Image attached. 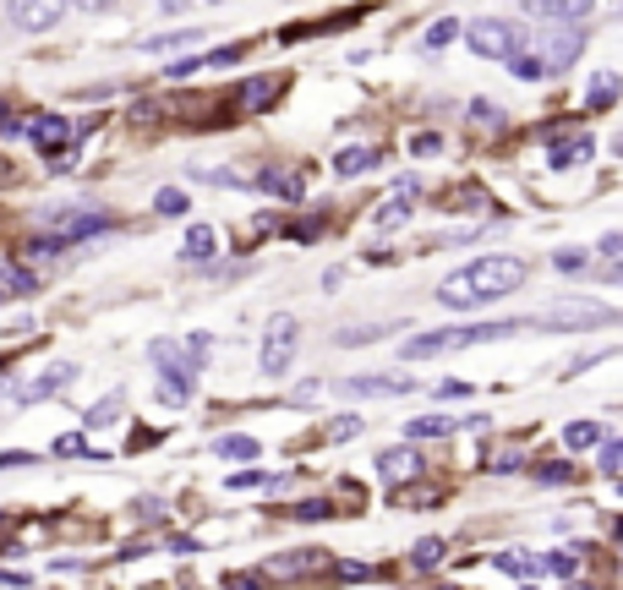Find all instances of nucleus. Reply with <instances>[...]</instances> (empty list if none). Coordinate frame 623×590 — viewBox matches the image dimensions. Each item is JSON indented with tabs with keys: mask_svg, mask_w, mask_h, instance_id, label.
Masks as SVG:
<instances>
[{
	"mask_svg": "<svg viewBox=\"0 0 623 590\" xmlns=\"http://www.w3.org/2000/svg\"><path fill=\"white\" fill-rule=\"evenodd\" d=\"M531 280V263L525 258H509V252H492V258H470L460 274H449L438 285V301L455 306V312H481L503 295H514Z\"/></svg>",
	"mask_w": 623,
	"mask_h": 590,
	"instance_id": "obj_1",
	"label": "nucleus"
},
{
	"mask_svg": "<svg viewBox=\"0 0 623 590\" xmlns=\"http://www.w3.org/2000/svg\"><path fill=\"white\" fill-rule=\"evenodd\" d=\"M525 328H542V317H509V323H466V328H433V334H416L411 345H400V361H433L444 350H470V345H487V339H509V334H525Z\"/></svg>",
	"mask_w": 623,
	"mask_h": 590,
	"instance_id": "obj_2",
	"label": "nucleus"
},
{
	"mask_svg": "<svg viewBox=\"0 0 623 590\" xmlns=\"http://www.w3.org/2000/svg\"><path fill=\"white\" fill-rule=\"evenodd\" d=\"M466 44H470V55H481V61H514L520 55V39H514V28L509 22H470V33H466Z\"/></svg>",
	"mask_w": 623,
	"mask_h": 590,
	"instance_id": "obj_3",
	"label": "nucleus"
},
{
	"mask_svg": "<svg viewBox=\"0 0 623 590\" xmlns=\"http://www.w3.org/2000/svg\"><path fill=\"white\" fill-rule=\"evenodd\" d=\"M263 372L269 378H285L291 372V361H296V317H274L269 323V339H263Z\"/></svg>",
	"mask_w": 623,
	"mask_h": 590,
	"instance_id": "obj_4",
	"label": "nucleus"
},
{
	"mask_svg": "<svg viewBox=\"0 0 623 590\" xmlns=\"http://www.w3.org/2000/svg\"><path fill=\"white\" fill-rule=\"evenodd\" d=\"M580 28H553L547 39H536V61L547 66V72H569L575 61H580Z\"/></svg>",
	"mask_w": 623,
	"mask_h": 590,
	"instance_id": "obj_5",
	"label": "nucleus"
},
{
	"mask_svg": "<svg viewBox=\"0 0 623 590\" xmlns=\"http://www.w3.org/2000/svg\"><path fill=\"white\" fill-rule=\"evenodd\" d=\"M22 132H28V143L39 148V153H50V159H61V153H66V143L77 138L66 116H33Z\"/></svg>",
	"mask_w": 623,
	"mask_h": 590,
	"instance_id": "obj_6",
	"label": "nucleus"
},
{
	"mask_svg": "<svg viewBox=\"0 0 623 590\" xmlns=\"http://www.w3.org/2000/svg\"><path fill=\"white\" fill-rule=\"evenodd\" d=\"M591 0H542V6H525V17L536 22H558V28H586L591 22Z\"/></svg>",
	"mask_w": 623,
	"mask_h": 590,
	"instance_id": "obj_7",
	"label": "nucleus"
},
{
	"mask_svg": "<svg viewBox=\"0 0 623 590\" xmlns=\"http://www.w3.org/2000/svg\"><path fill=\"white\" fill-rule=\"evenodd\" d=\"M416 383L411 378H400V372H367V378H350L345 383V394H356V400H389V394H411Z\"/></svg>",
	"mask_w": 623,
	"mask_h": 590,
	"instance_id": "obj_8",
	"label": "nucleus"
},
{
	"mask_svg": "<svg viewBox=\"0 0 623 590\" xmlns=\"http://www.w3.org/2000/svg\"><path fill=\"white\" fill-rule=\"evenodd\" d=\"M50 230H55L61 247H72V241H83V236L110 230V219H105V214H61V219H50Z\"/></svg>",
	"mask_w": 623,
	"mask_h": 590,
	"instance_id": "obj_9",
	"label": "nucleus"
},
{
	"mask_svg": "<svg viewBox=\"0 0 623 590\" xmlns=\"http://www.w3.org/2000/svg\"><path fill=\"white\" fill-rule=\"evenodd\" d=\"M72 378H77V367H72V361H61V367L39 372V378H33V383L22 389V400H17V405H39V400H50V394H55L61 383H72Z\"/></svg>",
	"mask_w": 623,
	"mask_h": 590,
	"instance_id": "obj_10",
	"label": "nucleus"
},
{
	"mask_svg": "<svg viewBox=\"0 0 623 590\" xmlns=\"http://www.w3.org/2000/svg\"><path fill=\"white\" fill-rule=\"evenodd\" d=\"M378 470H383L389 481H416V476H422V454H416V448H383V454H378Z\"/></svg>",
	"mask_w": 623,
	"mask_h": 590,
	"instance_id": "obj_11",
	"label": "nucleus"
},
{
	"mask_svg": "<svg viewBox=\"0 0 623 590\" xmlns=\"http://www.w3.org/2000/svg\"><path fill=\"white\" fill-rule=\"evenodd\" d=\"M61 17H66V6H11V22L28 28V33H44V28H55Z\"/></svg>",
	"mask_w": 623,
	"mask_h": 590,
	"instance_id": "obj_12",
	"label": "nucleus"
},
{
	"mask_svg": "<svg viewBox=\"0 0 623 590\" xmlns=\"http://www.w3.org/2000/svg\"><path fill=\"white\" fill-rule=\"evenodd\" d=\"M219 252V236L208 230V225H186V241H181V258L186 263H208Z\"/></svg>",
	"mask_w": 623,
	"mask_h": 590,
	"instance_id": "obj_13",
	"label": "nucleus"
},
{
	"mask_svg": "<svg viewBox=\"0 0 623 590\" xmlns=\"http://www.w3.org/2000/svg\"><path fill=\"white\" fill-rule=\"evenodd\" d=\"M602 438H608L602 422H569V427H564V448H569V454H591Z\"/></svg>",
	"mask_w": 623,
	"mask_h": 590,
	"instance_id": "obj_14",
	"label": "nucleus"
},
{
	"mask_svg": "<svg viewBox=\"0 0 623 590\" xmlns=\"http://www.w3.org/2000/svg\"><path fill=\"white\" fill-rule=\"evenodd\" d=\"M372 164H378V148H345V153L334 159V175L350 181V175H367Z\"/></svg>",
	"mask_w": 623,
	"mask_h": 590,
	"instance_id": "obj_15",
	"label": "nucleus"
},
{
	"mask_svg": "<svg viewBox=\"0 0 623 590\" xmlns=\"http://www.w3.org/2000/svg\"><path fill=\"white\" fill-rule=\"evenodd\" d=\"M258 186H263V192H274V197H285V203H296V197H302V175H291V170H263V175H258Z\"/></svg>",
	"mask_w": 623,
	"mask_h": 590,
	"instance_id": "obj_16",
	"label": "nucleus"
},
{
	"mask_svg": "<svg viewBox=\"0 0 623 590\" xmlns=\"http://www.w3.org/2000/svg\"><path fill=\"white\" fill-rule=\"evenodd\" d=\"M33 291V274H28V269H17V263H6V258H0V306H6V301H11V295H28Z\"/></svg>",
	"mask_w": 623,
	"mask_h": 590,
	"instance_id": "obj_17",
	"label": "nucleus"
},
{
	"mask_svg": "<svg viewBox=\"0 0 623 590\" xmlns=\"http://www.w3.org/2000/svg\"><path fill=\"white\" fill-rule=\"evenodd\" d=\"M274 99H280V83H274V77H252V83H247V94H241V105H247V110H269Z\"/></svg>",
	"mask_w": 623,
	"mask_h": 590,
	"instance_id": "obj_18",
	"label": "nucleus"
},
{
	"mask_svg": "<svg viewBox=\"0 0 623 590\" xmlns=\"http://www.w3.org/2000/svg\"><path fill=\"white\" fill-rule=\"evenodd\" d=\"M503 575H514V580H531V575H542V558H531V553H498L492 558Z\"/></svg>",
	"mask_w": 623,
	"mask_h": 590,
	"instance_id": "obj_19",
	"label": "nucleus"
},
{
	"mask_svg": "<svg viewBox=\"0 0 623 590\" xmlns=\"http://www.w3.org/2000/svg\"><path fill=\"white\" fill-rule=\"evenodd\" d=\"M449 433H455L449 416H416V422H405V438H449Z\"/></svg>",
	"mask_w": 623,
	"mask_h": 590,
	"instance_id": "obj_20",
	"label": "nucleus"
},
{
	"mask_svg": "<svg viewBox=\"0 0 623 590\" xmlns=\"http://www.w3.org/2000/svg\"><path fill=\"white\" fill-rule=\"evenodd\" d=\"M405 214H411V186H405L400 197H389V203L378 208V219H372V225H378V230H394V225H400Z\"/></svg>",
	"mask_w": 623,
	"mask_h": 590,
	"instance_id": "obj_21",
	"label": "nucleus"
},
{
	"mask_svg": "<svg viewBox=\"0 0 623 590\" xmlns=\"http://www.w3.org/2000/svg\"><path fill=\"white\" fill-rule=\"evenodd\" d=\"M591 159V138H575V143L553 148V170H569V164H586Z\"/></svg>",
	"mask_w": 623,
	"mask_h": 590,
	"instance_id": "obj_22",
	"label": "nucleus"
},
{
	"mask_svg": "<svg viewBox=\"0 0 623 590\" xmlns=\"http://www.w3.org/2000/svg\"><path fill=\"white\" fill-rule=\"evenodd\" d=\"M154 214H164V219H181V214H186V192H181V186H159V192H154Z\"/></svg>",
	"mask_w": 623,
	"mask_h": 590,
	"instance_id": "obj_23",
	"label": "nucleus"
},
{
	"mask_svg": "<svg viewBox=\"0 0 623 590\" xmlns=\"http://www.w3.org/2000/svg\"><path fill=\"white\" fill-rule=\"evenodd\" d=\"M608 105H619V77H613V72H602V77L591 83V110H608Z\"/></svg>",
	"mask_w": 623,
	"mask_h": 590,
	"instance_id": "obj_24",
	"label": "nucleus"
},
{
	"mask_svg": "<svg viewBox=\"0 0 623 590\" xmlns=\"http://www.w3.org/2000/svg\"><path fill=\"white\" fill-rule=\"evenodd\" d=\"M553 269H558V274H586V269H591V252H586V247H564V252L553 258Z\"/></svg>",
	"mask_w": 623,
	"mask_h": 590,
	"instance_id": "obj_25",
	"label": "nucleus"
},
{
	"mask_svg": "<svg viewBox=\"0 0 623 590\" xmlns=\"http://www.w3.org/2000/svg\"><path fill=\"white\" fill-rule=\"evenodd\" d=\"M383 334H400V323H367V328H345L339 345H367V339H383Z\"/></svg>",
	"mask_w": 623,
	"mask_h": 590,
	"instance_id": "obj_26",
	"label": "nucleus"
},
{
	"mask_svg": "<svg viewBox=\"0 0 623 590\" xmlns=\"http://www.w3.org/2000/svg\"><path fill=\"white\" fill-rule=\"evenodd\" d=\"M225 487H230V492H247V487H263V492H274V487H280V476H263V470H241V476H225Z\"/></svg>",
	"mask_w": 623,
	"mask_h": 590,
	"instance_id": "obj_27",
	"label": "nucleus"
},
{
	"mask_svg": "<svg viewBox=\"0 0 623 590\" xmlns=\"http://www.w3.org/2000/svg\"><path fill=\"white\" fill-rule=\"evenodd\" d=\"M444 553H449V547H444L438 536H422V542H416V553H411V564H416V569H438V558H444Z\"/></svg>",
	"mask_w": 623,
	"mask_h": 590,
	"instance_id": "obj_28",
	"label": "nucleus"
},
{
	"mask_svg": "<svg viewBox=\"0 0 623 590\" xmlns=\"http://www.w3.org/2000/svg\"><path fill=\"white\" fill-rule=\"evenodd\" d=\"M214 454H225V459H258V438H219Z\"/></svg>",
	"mask_w": 623,
	"mask_h": 590,
	"instance_id": "obj_29",
	"label": "nucleus"
},
{
	"mask_svg": "<svg viewBox=\"0 0 623 590\" xmlns=\"http://www.w3.org/2000/svg\"><path fill=\"white\" fill-rule=\"evenodd\" d=\"M197 33H159V39H143L138 50H149V55H164V50H186Z\"/></svg>",
	"mask_w": 623,
	"mask_h": 590,
	"instance_id": "obj_30",
	"label": "nucleus"
},
{
	"mask_svg": "<svg viewBox=\"0 0 623 590\" xmlns=\"http://www.w3.org/2000/svg\"><path fill=\"white\" fill-rule=\"evenodd\" d=\"M509 66H514V77H520V83H542V77H547V66H542L536 55H525V50H520Z\"/></svg>",
	"mask_w": 623,
	"mask_h": 590,
	"instance_id": "obj_31",
	"label": "nucleus"
},
{
	"mask_svg": "<svg viewBox=\"0 0 623 590\" xmlns=\"http://www.w3.org/2000/svg\"><path fill=\"white\" fill-rule=\"evenodd\" d=\"M110 422H121V394H116V400H105V405H94V411H88V427H94V433H99V427H110Z\"/></svg>",
	"mask_w": 623,
	"mask_h": 590,
	"instance_id": "obj_32",
	"label": "nucleus"
},
{
	"mask_svg": "<svg viewBox=\"0 0 623 590\" xmlns=\"http://www.w3.org/2000/svg\"><path fill=\"white\" fill-rule=\"evenodd\" d=\"M433 394H438V400H444V405H449V400H455V405H460V400H470V394H476V389H470L466 378H444V383H438V389H433Z\"/></svg>",
	"mask_w": 623,
	"mask_h": 590,
	"instance_id": "obj_33",
	"label": "nucleus"
},
{
	"mask_svg": "<svg viewBox=\"0 0 623 590\" xmlns=\"http://www.w3.org/2000/svg\"><path fill=\"white\" fill-rule=\"evenodd\" d=\"M460 39V22L449 17V22H433V33H427V50H444V44H455Z\"/></svg>",
	"mask_w": 623,
	"mask_h": 590,
	"instance_id": "obj_34",
	"label": "nucleus"
},
{
	"mask_svg": "<svg viewBox=\"0 0 623 590\" xmlns=\"http://www.w3.org/2000/svg\"><path fill=\"white\" fill-rule=\"evenodd\" d=\"M356 433H361V422H356V416H334V422H328V442H350Z\"/></svg>",
	"mask_w": 623,
	"mask_h": 590,
	"instance_id": "obj_35",
	"label": "nucleus"
},
{
	"mask_svg": "<svg viewBox=\"0 0 623 590\" xmlns=\"http://www.w3.org/2000/svg\"><path fill=\"white\" fill-rule=\"evenodd\" d=\"M597 448H602V476H619V459H623L619 438H613V433H608V438L597 442Z\"/></svg>",
	"mask_w": 623,
	"mask_h": 590,
	"instance_id": "obj_36",
	"label": "nucleus"
},
{
	"mask_svg": "<svg viewBox=\"0 0 623 590\" xmlns=\"http://www.w3.org/2000/svg\"><path fill=\"white\" fill-rule=\"evenodd\" d=\"M192 72H203V61H197V55H186V61H170V66H164V77H170V83H181V77H192Z\"/></svg>",
	"mask_w": 623,
	"mask_h": 590,
	"instance_id": "obj_37",
	"label": "nucleus"
},
{
	"mask_svg": "<svg viewBox=\"0 0 623 590\" xmlns=\"http://www.w3.org/2000/svg\"><path fill=\"white\" fill-rule=\"evenodd\" d=\"M470 116H476L481 127H503V110H498V105H487V99H476V105H470Z\"/></svg>",
	"mask_w": 623,
	"mask_h": 590,
	"instance_id": "obj_38",
	"label": "nucleus"
},
{
	"mask_svg": "<svg viewBox=\"0 0 623 590\" xmlns=\"http://www.w3.org/2000/svg\"><path fill=\"white\" fill-rule=\"evenodd\" d=\"M536 481H542V487H564V481H575V476H569V465H542Z\"/></svg>",
	"mask_w": 623,
	"mask_h": 590,
	"instance_id": "obj_39",
	"label": "nucleus"
},
{
	"mask_svg": "<svg viewBox=\"0 0 623 590\" xmlns=\"http://www.w3.org/2000/svg\"><path fill=\"white\" fill-rule=\"evenodd\" d=\"M542 569H553V575L575 580V558H569V553H553V558H542Z\"/></svg>",
	"mask_w": 623,
	"mask_h": 590,
	"instance_id": "obj_40",
	"label": "nucleus"
},
{
	"mask_svg": "<svg viewBox=\"0 0 623 590\" xmlns=\"http://www.w3.org/2000/svg\"><path fill=\"white\" fill-rule=\"evenodd\" d=\"M623 252V236L619 230H608V236H602V258H619Z\"/></svg>",
	"mask_w": 623,
	"mask_h": 590,
	"instance_id": "obj_41",
	"label": "nucleus"
},
{
	"mask_svg": "<svg viewBox=\"0 0 623 590\" xmlns=\"http://www.w3.org/2000/svg\"><path fill=\"white\" fill-rule=\"evenodd\" d=\"M323 514H328V503H302L296 509V520H323Z\"/></svg>",
	"mask_w": 623,
	"mask_h": 590,
	"instance_id": "obj_42",
	"label": "nucleus"
},
{
	"mask_svg": "<svg viewBox=\"0 0 623 590\" xmlns=\"http://www.w3.org/2000/svg\"><path fill=\"white\" fill-rule=\"evenodd\" d=\"M339 580H372V569H361V564H345V569H339Z\"/></svg>",
	"mask_w": 623,
	"mask_h": 590,
	"instance_id": "obj_43",
	"label": "nucleus"
},
{
	"mask_svg": "<svg viewBox=\"0 0 623 590\" xmlns=\"http://www.w3.org/2000/svg\"><path fill=\"white\" fill-rule=\"evenodd\" d=\"M17 132H22V127H17V121H11V116L0 110V138H17Z\"/></svg>",
	"mask_w": 623,
	"mask_h": 590,
	"instance_id": "obj_44",
	"label": "nucleus"
},
{
	"mask_svg": "<svg viewBox=\"0 0 623 590\" xmlns=\"http://www.w3.org/2000/svg\"><path fill=\"white\" fill-rule=\"evenodd\" d=\"M569 590H591V586H569Z\"/></svg>",
	"mask_w": 623,
	"mask_h": 590,
	"instance_id": "obj_45",
	"label": "nucleus"
},
{
	"mask_svg": "<svg viewBox=\"0 0 623 590\" xmlns=\"http://www.w3.org/2000/svg\"><path fill=\"white\" fill-rule=\"evenodd\" d=\"M525 590H536V586H525Z\"/></svg>",
	"mask_w": 623,
	"mask_h": 590,
	"instance_id": "obj_46",
	"label": "nucleus"
}]
</instances>
